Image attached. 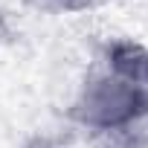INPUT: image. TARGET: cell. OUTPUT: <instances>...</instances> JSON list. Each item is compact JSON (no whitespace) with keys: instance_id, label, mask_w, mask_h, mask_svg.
<instances>
[{"instance_id":"obj_1","label":"cell","mask_w":148,"mask_h":148,"mask_svg":"<svg viewBox=\"0 0 148 148\" xmlns=\"http://www.w3.org/2000/svg\"><path fill=\"white\" fill-rule=\"evenodd\" d=\"M148 52L134 44H116L108 52L105 67H99L84 82L76 99V119L99 134L134 128L139 116L148 113Z\"/></svg>"},{"instance_id":"obj_3","label":"cell","mask_w":148,"mask_h":148,"mask_svg":"<svg viewBox=\"0 0 148 148\" xmlns=\"http://www.w3.org/2000/svg\"><path fill=\"white\" fill-rule=\"evenodd\" d=\"M9 38V23H6V18H3V12H0V44H3Z\"/></svg>"},{"instance_id":"obj_4","label":"cell","mask_w":148,"mask_h":148,"mask_svg":"<svg viewBox=\"0 0 148 148\" xmlns=\"http://www.w3.org/2000/svg\"><path fill=\"white\" fill-rule=\"evenodd\" d=\"M29 148H55V145H49V142H32Z\"/></svg>"},{"instance_id":"obj_2","label":"cell","mask_w":148,"mask_h":148,"mask_svg":"<svg viewBox=\"0 0 148 148\" xmlns=\"http://www.w3.org/2000/svg\"><path fill=\"white\" fill-rule=\"evenodd\" d=\"M38 3H44L49 9H87V6L102 3V0H38Z\"/></svg>"},{"instance_id":"obj_5","label":"cell","mask_w":148,"mask_h":148,"mask_svg":"<svg viewBox=\"0 0 148 148\" xmlns=\"http://www.w3.org/2000/svg\"><path fill=\"white\" fill-rule=\"evenodd\" d=\"M145 76H148V67H145Z\"/></svg>"}]
</instances>
